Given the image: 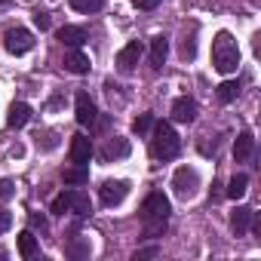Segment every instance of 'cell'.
Here are the masks:
<instances>
[{
	"mask_svg": "<svg viewBox=\"0 0 261 261\" xmlns=\"http://www.w3.org/2000/svg\"><path fill=\"white\" fill-rule=\"evenodd\" d=\"M74 117L80 126H95L98 120V111H95V101L89 98V92H77V101H74Z\"/></svg>",
	"mask_w": 261,
	"mask_h": 261,
	"instance_id": "52a82bcc",
	"label": "cell"
},
{
	"mask_svg": "<svg viewBox=\"0 0 261 261\" xmlns=\"http://www.w3.org/2000/svg\"><path fill=\"white\" fill-rule=\"evenodd\" d=\"M166 56H169V40L160 34V37H154V40H151V68H154V71H160V68L166 65Z\"/></svg>",
	"mask_w": 261,
	"mask_h": 261,
	"instance_id": "2e32d148",
	"label": "cell"
},
{
	"mask_svg": "<svg viewBox=\"0 0 261 261\" xmlns=\"http://www.w3.org/2000/svg\"><path fill=\"white\" fill-rule=\"evenodd\" d=\"M142 224H145V237L148 240H157V237L166 233V221H142Z\"/></svg>",
	"mask_w": 261,
	"mask_h": 261,
	"instance_id": "83f0119b",
	"label": "cell"
},
{
	"mask_svg": "<svg viewBox=\"0 0 261 261\" xmlns=\"http://www.w3.org/2000/svg\"><path fill=\"white\" fill-rule=\"evenodd\" d=\"M71 7H74L77 13L89 16V13H98V10L105 7V0H71Z\"/></svg>",
	"mask_w": 261,
	"mask_h": 261,
	"instance_id": "484cf974",
	"label": "cell"
},
{
	"mask_svg": "<svg viewBox=\"0 0 261 261\" xmlns=\"http://www.w3.org/2000/svg\"><path fill=\"white\" fill-rule=\"evenodd\" d=\"M154 123H157L154 114H139V117L133 120V133H136V136H145V133H151Z\"/></svg>",
	"mask_w": 261,
	"mask_h": 261,
	"instance_id": "cb8c5ba5",
	"label": "cell"
},
{
	"mask_svg": "<svg viewBox=\"0 0 261 261\" xmlns=\"http://www.w3.org/2000/svg\"><path fill=\"white\" fill-rule=\"evenodd\" d=\"M172 188H175V194H178L181 200H191V197L197 194V188H200L197 169H194V166H178L175 175H172Z\"/></svg>",
	"mask_w": 261,
	"mask_h": 261,
	"instance_id": "5b68a950",
	"label": "cell"
},
{
	"mask_svg": "<svg viewBox=\"0 0 261 261\" xmlns=\"http://www.w3.org/2000/svg\"><path fill=\"white\" fill-rule=\"evenodd\" d=\"M160 4H163V0H133V7H136V10H145V13L157 10Z\"/></svg>",
	"mask_w": 261,
	"mask_h": 261,
	"instance_id": "1f68e13d",
	"label": "cell"
},
{
	"mask_svg": "<svg viewBox=\"0 0 261 261\" xmlns=\"http://www.w3.org/2000/svg\"><path fill=\"white\" fill-rule=\"evenodd\" d=\"M142 221H169V212H172V206H169V197L166 194H160V191H151L145 200H142Z\"/></svg>",
	"mask_w": 261,
	"mask_h": 261,
	"instance_id": "3957f363",
	"label": "cell"
},
{
	"mask_svg": "<svg viewBox=\"0 0 261 261\" xmlns=\"http://www.w3.org/2000/svg\"><path fill=\"white\" fill-rule=\"evenodd\" d=\"M172 120H175V123H194V120H197V101L188 98V95L175 98V101H172Z\"/></svg>",
	"mask_w": 261,
	"mask_h": 261,
	"instance_id": "8fae6325",
	"label": "cell"
},
{
	"mask_svg": "<svg viewBox=\"0 0 261 261\" xmlns=\"http://www.w3.org/2000/svg\"><path fill=\"white\" fill-rule=\"evenodd\" d=\"M13 227V212L10 209H0V233H7Z\"/></svg>",
	"mask_w": 261,
	"mask_h": 261,
	"instance_id": "d6a6232c",
	"label": "cell"
},
{
	"mask_svg": "<svg viewBox=\"0 0 261 261\" xmlns=\"http://www.w3.org/2000/svg\"><path fill=\"white\" fill-rule=\"evenodd\" d=\"M56 37H59L62 46H68V49H80V46L86 43V28H80V25H65V28L56 31Z\"/></svg>",
	"mask_w": 261,
	"mask_h": 261,
	"instance_id": "30bf717a",
	"label": "cell"
},
{
	"mask_svg": "<svg viewBox=\"0 0 261 261\" xmlns=\"http://www.w3.org/2000/svg\"><path fill=\"white\" fill-rule=\"evenodd\" d=\"M126 194H129V181H123V178H108V181H101V188H98V200H101V206H120L123 200H126Z\"/></svg>",
	"mask_w": 261,
	"mask_h": 261,
	"instance_id": "8992f818",
	"label": "cell"
},
{
	"mask_svg": "<svg viewBox=\"0 0 261 261\" xmlns=\"http://www.w3.org/2000/svg\"><path fill=\"white\" fill-rule=\"evenodd\" d=\"M68 206H71V188H68V191H62V194L49 203L53 215H68Z\"/></svg>",
	"mask_w": 261,
	"mask_h": 261,
	"instance_id": "d4e9b609",
	"label": "cell"
},
{
	"mask_svg": "<svg viewBox=\"0 0 261 261\" xmlns=\"http://www.w3.org/2000/svg\"><path fill=\"white\" fill-rule=\"evenodd\" d=\"M252 151H255V136L252 133H240L237 142H233V160L237 163H246L252 157Z\"/></svg>",
	"mask_w": 261,
	"mask_h": 261,
	"instance_id": "9a60e30c",
	"label": "cell"
},
{
	"mask_svg": "<svg viewBox=\"0 0 261 261\" xmlns=\"http://www.w3.org/2000/svg\"><path fill=\"white\" fill-rule=\"evenodd\" d=\"M89 252H92V243H89V237H80V233H74V237L65 243V255H68V258H74V261H83V258H89Z\"/></svg>",
	"mask_w": 261,
	"mask_h": 261,
	"instance_id": "4fadbf2b",
	"label": "cell"
},
{
	"mask_svg": "<svg viewBox=\"0 0 261 261\" xmlns=\"http://www.w3.org/2000/svg\"><path fill=\"white\" fill-rule=\"evenodd\" d=\"M139 59H142V43H139V40H129V43L117 53V68H120L123 74H129V71L139 65Z\"/></svg>",
	"mask_w": 261,
	"mask_h": 261,
	"instance_id": "9c48e42d",
	"label": "cell"
},
{
	"mask_svg": "<svg viewBox=\"0 0 261 261\" xmlns=\"http://www.w3.org/2000/svg\"><path fill=\"white\" fill-rule=\"evenodd\" d=\"M68 212H71V215H77V218L92 215V203H89V197H86L83 191L71 188V206H68Z\"/></svg>",
	"mask_w": 261,
	"mask_h": 261,
	"instance_id": "ac0fdd59",
	"label": "cell"
},
{
	"mask_svg": "<svg viewBox=\"0 0 261 261\" xmlns=\"http://www.w3.org/2000/svg\"><path fill=\"white\" fill-rule=\"evenodd\" d=\"M65 68L71 71V74H89V56L83 53V49H71L68 56H65Z\"/></svg>",
	"mask_w": 261,
	"mask_h": 261,
	"instance_id": "e0dca14e",
	"label": "cell"
},
{
	"mask_svg": "<svg viewBox=\"0 0 261 261\" xmlns=\"http://www.w3.org/2000/svg\"><path fill=\"white\" fill-rule=\"evenodd\" d=\"M13 7V0H0V13H4V10H10Z\"/></svg>",
	"mask_w": 261,
	"mask_h": 261,
	"instance_id": "e575fe53",
	"label": "cell"
},
{
	"mask_svg": "<svg viewBox=\"0 0 261 261\" xmlns=\"http://www.w3.org/2000/svg\"><path fill=\"white\" fill-rule=\"evenodd\" d=\"M62 181L68 185V188H80V185H86L89 181V166H68L65 172H62Z\"/></svg>",
	"mask_w": 261,
	"mask_h": 261,
	"instance_id": "44dd1931",
	"label": "cell"
},
{
	"mask_svg": "<svg viewBox=\"0 0 261 261\" xmlns=\"http://www.w3.org/2000/svg\"><path fill=\"white\" fill-rule=\"evenodd\" d=\"M246 191H249V175L246 172H237L233 178H230V185H227V197L230 200H240V197H246Z\"/></svg>",
	"mask_w": 261,
	"mask_h": 261,
	"instance_id": "7402d4cb",
	"label": "cell"
},
{
	"mask_svg": "<svg viewBox=\"0 0 261 261\" xmlns=\"http://www.w3.org/2000/svg\"><path fill=\"white\" fill-rule=\"evenodd\" d=\"M157 255H160V246H145V249H139L133 258H136V261H145V258H157Z\"/></svg>",
	"mask_w": 261,
	"mask_h": 261,
	"instance_id": "f546056e",
	"label": "cell"
},
{
	"mask_svg": "<svg viewBox=\"0 0 261 261\" xmlns=\"http://www.w3.org/2000/svg\"><path fill=\"white\" fill-rule=\"evenodd\" d=\"M34 25H37L40 31H49V13H43V10H37V13H34Z\"/></svg>",
	"mask_w": 261,
	"mask_h": 261,
	"instance_id": "836d02e7",
	"label": "cell"
},
{
	"mask_svg": "<svg viewBox=\"0 0 261 261\" xmlns=\"http://www.w3.org/2000/svg\"><path fill=\"white\" fill-rule=\"evenodd\" d=\"M28 120H31V105L13 101V105H10V114H7V126H10V129H22Z\"/></svg>",
	"mask_w": 261,
	"mask_h": 261,
	"instance_id": "5bb4252c",
	"label": "cell"
},
{
	"mask_svg": "<svg viewBox=\"0 0 261 261\" xmlns=\"http://www.w3.org/2000/svg\"><path fill=\"white\" fill-rule=\"evenodd\" d=\"M4 46H7V53H13V56H25V53H31L34 49V34L28 31V28H7L4 31Z\"/></svg>",
	"mask_w": 261,
	"mask_h": 261,
	"instance_id": "277c9868",
	"label": "cell"
},
{
	"mask_svg": "<svg viewBox=\"0 0 261 261\" xmlns=\"http://www.w3.org/2000/svg\"><path fill=\"white\" fill-rule=\"evenodd\" d=\"M252 215H255V212H252L249 206H237V209L230 212V227H233V233H237V237H243V233L249 230Z\"/></svg>",
	"mask_w": 261,
	"mask_h": 261,
	"instance_id": "d6986e66",
	"label": "cell"
},
{
	"mask_svg": "<svg viewBox=\"0 0 261 261\" xmlns=\"http://www.w3.org/2000/svg\"><path fill=\"white\" fill-rule=\"evenodd\" d=\"M19 255H22L25 261H31V258L40 255V243H37L34 230H22V233H19Z\"/></svg>",
	"mask_w": 261,
	"mask_h": 261,
	"instance_id": "ffe728a7",
	"label": "cell"
},
{
	"mask_svg": "<svg viewBox=\"0 0 261 261\" xmlns=\"http://www.w3.org/2000/svg\"><path fill=\"white\" fill-rule=\"evenodd\" d=\"M123 157H129V142L120 139V136H111L101 148V160L111 163V160H123Z\"/></svg>",
	"mask_w": 261,
	"mask_h": 261,
	"instance_id": "7c38bea8",
	"label": "cell"
},
{
	"mask_svg": "<svg viewBox=\"0 0 261 261\" xmlns=\"http://www.w3.org/2000/svg\"><path fill=\"white\" fill-rule=\"evenodd\" d=\"M28 224H31V230H40V233H46V230H49V221H46L43 215H37V212H31V215H28Z\"/></svg>",
	"mask_w": 261,
	"mask_h": 261,
	"instance_id": "f1b7e54d",
	"label": "cell"
},
{
	"mask_svg": "<svg viewBox=\"0 0 261 261\" xmlns=\"http://www.w3.org/2000/svg\"><path fill=\"white\" fill-rule=\"evenodd\" d=\"M154 129V139H151V157L154 160H175L178 157V151H181V139H178V133L172 129V123H166V120H160V123H154L151 126Z\"/></svg>",
	"mask_w": 261,
	"mask_h": 261,
	"instance_id": "6da1fadb",
	"label": "cell"
},
{
	"mask_svg": "<svg viewBox=\"0 0 261 261\" xmlns=\"http://www.w3.org/2000/svg\"><path fill=\"white\" fill-rule=\"evenodd\" d=\"M68 157H71V163H77V166H89V160H92V142H89V136L77 133V136L71 139Z\"/></svg>",
	"mask_w": 261,
	"mask_h": 261,
	"instance_id": "ba28073f",
	"label": "cell"
},
{
	"mask_svg": "<svg viewBox=\"0 0 261 261\" xmlns=\"http://www.w3.org/2000/svg\"><path fill=\"white\" fill-rule=\"evenodd\" d=\"M13 194H16V185L10 178H0V200H10Z\"/></svg>",
	"mask_w": 261,
	"mask_h": 261,
	"instance_id": "4dcf8cb0",
	"label": "cell"
},
{
	"mask_svg": "<svg viewBox=\"0 0 261 261\" xmlns=\"http://www.w3.org/2000/svg\"><path fill=\"white\" fill-rule=\"evenodd\" d=\"M178 53H181V59H185V62H191V59L197 56V37H194V34H185V40H181V49H178Z\"/></svg>",
	"mask_w": 261,
	"mask_h": 261,
	"instance_id": "4316f807",
	"label": "cell"
},
{
	"mask_svg": "<svg viewBox=\"0 0 261 261\" xmlns=\"http://www.w3.org/2000/svg\"><path fill=\"white\" fill-rule=\"evenodd\" d=\"M215 95H218V101H221V105H230V101L240 95V80H224V83H218Z\"/></svg>",
	"mask_w": 261,
	"mask_h": 261,
	"instance_id": "603a6c76",
	"label": "cell"
},
{
	"mask_svg": "<svg viewBox=\"0 0 261 261\" xmlns=\"http://www.w3.org/2000/svg\"><path fill=\"white\" fill-rule=\"evenodd\" d=\"M212 68L218 74H233L240 68V46L227 31H218L212 40Z\"/></svg>",
	"mask_w": 261,
	"mask_h": 261,
	"instance_id": "7a4b0ae2",
	"label": "cell"
}]
</instances>
